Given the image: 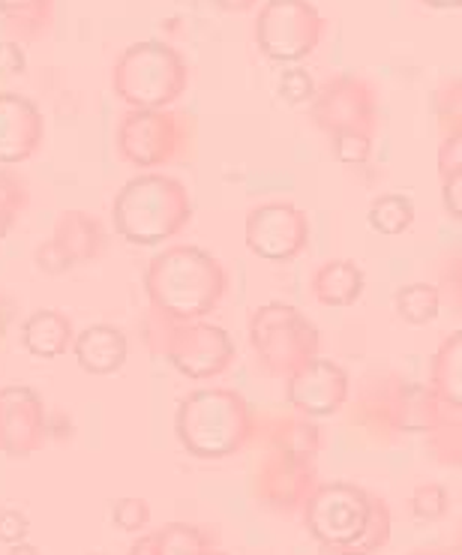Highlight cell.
<instances>
[{
    "label": "cell",
    "instance_id": "cell-7",
    "mask_svg": "<svg viewBox=\"0 0 462 555\" xmlns=\"http://www.w3.org/2000/svg\"><path fill=\"white\" fill-rule=\"evenodd\" d=\"M324 18L307 0H268L256 22L258 49L270 61L295 64L316 52Z\"/></svg>",
    "mask_w": 462,
    "mask_h": 555
},
{
    "label": "cell",
    "instance_id": "cell-1",
    "mask_svg": "<svg viewBox=\"0 0 462 555\" xmlns=\"http://www.w3.org/2000/svg\"><path fill=\"white\" fill-rule=\"evenodd\" d=\"M226 285L229 276L222 264L198 246H168L156 253L144 273L151 304L175 322H198L210 315L226 295Z\"/></svg>",
    "mask_w": 462,
    "mask_h": 555
},
{
    "label": "cell",
    "instance_id": "cell-22",
    "mask_svg": "<svg viewBox=\"0 0 462 555\" xmlns=\"http://www.w3.org/2000/svg\"><path fill=\"white\" fill-rule=\"evenodd\" d=\"M390 541V511L382 499H373V511H370V522L367 529L360 531V538L346 550H339L336 555H375L378 550H385V543Z\"/></svg>",
    "mask_w": 462,
    "mask_h": 555
},
{
    "label": "cell",
    "instance_id": "cell-25",
    "mask_svg": "<svg viewBox=\"0 0 462 555\" xmlns=\"http://www.w3.org/2000/svg\"><path fill=\"white\" fill-rule=\"evenodd\" d=\"M112 522H115L120 531H142L147 522H151V507L144 499H117L112 502Z\"/></svg>",
    "mask_w": 462,
    "mask_h": 555
},
{
    "label": "cell",
    "instance_id": "cell-8",
    "mask_svg": "<svg viewBox=\"0 0 462 555\" xmlns=\"http://www.w3.org/2000/svg\"><path fill=\"white\" fill-rule=\"evenodd\" d=\"M244 234L258 259L292 261L309 244L307 214L292 202H268L246 217Z\"/></svg>",
    "mask_w": 462,
    "mask_h": 555
},
{
    "label": "cell",
    "instance_id": "cell-32",
    "mask_svg": "<svg viewBox=\"0 0 462 555\" xmlns=\"http://www.w3.org/2000/svg\"><path fill=\"white\" fill-rule=\"evenodd\" d=\"M219 10H226V13H246V10H253L256 7V0H214Z\"/></svg>",
    "mask_w": 462,
    "mask_h": 555
},
{
    "label": "cell",
    "instance_id": "cell-9",
    "mask_svg": "<svg viewBox=\"0 0 462 555\" xmlns=\"http://www.w3.org/2000/svg\"><path fill=\"white\" fill-rule=\"evenodd\" d=\"M168 358L187 378H214L234 358V343L231 336L217 324L180 322L168 343Z\"/></svg>",
    "mask_w": 462,
    "mask_h": 555
},
{
    "label": "cell",
    "instance_id": "cell-37",
    "mask_svg": "<svg viewBox=\"0 0 462 555\" xmlns=\"http://www.w3.org/2000/svg\"><path fill=\"white\" fill-rule=\"evenodd\" d=\"M210 555H222V553H210Z\"/></svg>",
    "mask_w": 462,
    "mask_h": 555
},
{
    "label": "cell",
    "instance_id": "cell-30",
    "mask_svg": "<svg viewBox=\"0 0 462 555\" xmlns=\"http://www.w3.org/2000/svg\"><path fill=\"white\" fill-rule=\"evenodd\" d=\"M460 193H462V171H450V175H445V207H448V214L453 217V220H460L462 217Z\"/></svg>",
    "mask_w": 462,
    "mask_h": 555
},
{
    "label": "cell",
    "instance_id": "cell-3",
    "mask_svg": "<svg viewBox=\"0 0 462 555\" xmlns=\"http://www.w3.org/2000/svg\"><path fill=\"white\" fill-rule=\"evenodd\" d=\"M193 205L187 186L166 175H139L117 193L115 232L136 246L163 244L190 222Z\"/></svg>",
    "mask_w": 462,
    "mask_h": 555
},
{
    "label": "cell",
    "instance_id": "cell-10",
    "mask_svg": "<svg viewBox=\"0 0 462 555\" xmlns=\"http://www.w3.org/2000/svg\"><path fill=\"white\" fill-rule=\"evenodd\" d=\"M46 405L22 385L0 390V451L13 460H27L46 444Z\"/></svg>",
    "mask_w": 462,
    "mask_h": 555
},
{
    "label": "cell",
    "instance_id": "cell-13",
    "mask_svg": "<svg viewBox=\"0 0 462 555\" xmlns=\"http://www.w3.org/2000/svg\"><path fill=\"white\" fill-rule=\"evenodd\" d=\"M42 115L18 93H0V163H22L42 142Z\"/></svg>",
    "mask_w": 462,
    "mask_h": 555
},
{
    "label": "cell",
    "instance_id": "cell-35",
    "mask_svg": "<svg viewBox=\"0 0 462 555\" xmlns=\"http://www.w3.org/2000/svg\"><path fill=\"white\" fill-rule=\"evenodd\" d=\"M7 555H42V553H39L34 543L22 541V543H13V546H10V553H7Z\"/></svg>",
    "mask_w": 462,
    "mask_h": 555
},
{
    "label": "cell",
    "instance_id": "cell-6",
    "mask_svg": "<svg viewBox=\"0 0 462 555\" xmlns=\"http://www.w3.org/2000/svg\"><path fill=\"white\" fill-rule=\"evenodd\" d=\"M253 349L270 373L292 375L319 351V331L288 304H268L249 324Z\"/></svg>",
    "mask_w": 462,
    "mask_h": 555
},
{
    "label": "cell",
    "instance_id": "cell-24",
    "mask_svg": "<svg viewBox=\"0 0 462 555\" xmlns=\"http://www.w3.org/2000/svg\"><path fill=\"white\" fill-rule=\"evenodd\" d=\"M450 495L441 483H424L418 490L411 492V514L424 522H436L448 514Z\"/></svg>",
    "mask_w": 462,
    "mask_h": 555
},
{
    "label": "cell",
    "instance_id": "cell-19",
    "mask_svg": "<svg viewBox=\"0 0 462 555\" xmlns=\"http://www.w3.org/2000/svg\"><path fill=\"white\" fill-rule=\"evenodd\" d=\"M156 555H210L214 543L205 531L190 522H168L166 529L154 531Z\"/></svg>",
    "mask_w": 462,
    "mask_h": 555
},
{
    "label": "cell",
    "instance_id": "cell-27",
    "mask_svg": "<svg viewBox=\"0 0 462 555\" xmlns=\"http://www.w3.org/2000/svg\"><path fill=\"white\" fill-rule=\"evenodd\" d=\"M30 522L22 511H0V543L13 546V543L27 541Z\"/></svg>",
    "mask_w": 462,
    "mask_h": 555
},
{
    "label": "cell",
    "instance_id": "cell-20",
    "mask_svg": "<svg viewBox=\"0 0 462 555\" xmlns=\"http://www.w3.org/2000/svg\"><path fill=\"white\" fill-rule=\"evenodd\" d=\"M397 312L402 322L409 324H429L438 319V307H441V295H438L436 285L429 283H411L406 288H399L397 297Z\"/></svg>",
    "mask_w": 462,
    "mask_h": 555
},
{
    "label": "cell",
    "instance_id": "cell-18",
    "mask_svg": "<svg viewBox=\"0 0 462 555\" xmlns=\"http://www.w3.org/2000/svg\"><path fill=\"white\" fill-rule=\"evenodd\" d=\"M370 229L385 237H397V234L409 232L411 222H414V205H411L409 195L402 193H387L378 195L373 205H370Z\"/></svg>",
    "mask_w": 462,
    "mask_h": 555
},
{
    "label": "cell",
    "instance_id": "cell-31",
    "mask_svg": "<svg viewBox=\"0 0 462 555\" xmlns=\"http://www.w3.org/2000/svg\"><path fill=\"white\" fill-rule=\"evenodd\" d=\"M49 0H0V13L3 15H30L39 13Z\"/></svg>",
    "mask_w": 462,
    "mask_h": 555
},
{
    "label": "cell",
    "instance_id": "cell-12",
    "mask_svg": "<svg viewBox=\"0 0 462 555\" xmlns=\"http://www.w3.org/2000/svg\"><path fill=\"white\" fill-rule=\"evenodd\" d=\"M175 117L163 115L156 108H136L120 127V151L129 163L151 168L163 163L175 147Z\"/></svg>",
    "mask_w": 462,
    "mask_h": 555
},
{
    "label": "cell",
    "instance_id": "cell-34",
    "mask_svg": "<svg viewBox=\"0 0 462 555\" xmlns=\"http://www.w3.org/2000/svg\"><path fill=\"white\" fill-rule=\"evenodd\" d=\"M13 229V210H7V207H0V241L10 234Z\"/></svg>",
    "mask_w": 462,
    "mask_h": 555
},
{
    "label": "cell",
    "instance_id": "cell-11",
    "mask_svg": "<svg viewBox=\"0 0 462 555\" xmlns=\"http://www.w3.org/2000/svg\"><path fill=\"white\" fill-rule=\"evenodd\" d=\"M285 397L307 417H331L343 409L348 397V373L339 363L324 361L316 354L312 361L288 375Z\"/></svg>",
    "mask_w": 462,
    "mask_h": 555
},
{
    "label": "cell",
    "instance_id": "cell-26",
    "mask_svg": "<svg viewBox=\"0 0 462 555\" xmlns=\"http://www.w3.org/2000/svg\"><path fill=\"white\" fill-rule=\"evenodd\" d=\"M277 93H280V100H285V103L292 105H300L307 103V100H312V93H316V85H312V78H309L307 69H285L283 78H280V88H277Z\"/></svg>",
    "mask_w": 462,
    "mask_h": 555
},
{
    "label": "cell",
    "instance_id": "cell-29",
    "mask_svg": "<svg viewBox=\"0 0 462 555\" xmlns=\"http://www.w3.org/2000/svg\"><path fill=\"white\" fill-rule=\"evenodd\" d=\"M25 66V52L18 49V42H0V76H22Z\"/></svg>",
    "mask_w": 462,
    "mask_h": 555
},
{
    "label": "cell",
    "instance_id": "cell-4",
    "mask_svg": "<svg viewBox=\"0 0 462 555\" xmlns=\"http://www.w3.org/2000/svg\"><path fill=\"white\" fill-rule=\"evenodd\" d=\"M112 85L132 108H166L187 88V64L166 42H136L117 57Z\"/></svg>",
    "mask_w": 462,
    "mask_h": 555
},
{
    "label": "cell",
    "instance_id": "cell-21",
    "mask_svg": "<svg viewBox=\"0 0 462 555\" xmlns=\"http://www.w3.org/2000/svg\"><path fill=\"white\" fill-rule=\"evenodd\" d=\"M460 334H453V339L441 346L433 366V388L453 409H460Z\"/></svg>",
    "mask_w": 462,
    "mask_h": 555
},
{
    "label": "cell",
    "instance_id": "cell-16",
    "mask_svg": "<svg viewBox=\"0 0 462 555\" xmlns=\"http://www.w3.org/2000/svg\"><path fill=\"white\" fill-rule=\"evenodd\" d=\"M312 292L324 307H351L363 295V271L355 261H328L312 276Z\"/></svg>",
    "mask_w": 462,
    "mask_h": 555
},
{
    "label": "cell",
    "instance_id": "cell-28",
    "mask_svg": "<svg viewBox=\"0 0 462 555\" xmlns=\"http://www.w3.org/2000/svg\"><path fill=\"white\" fill-rule=\"evenodd\" d=\"M37 264H39V271H46V273H64L69 271V268H76V264L69 261V256H66L64 249L54 244V241H49L46 246H39Z\"/></svg>",
    "mask_w": 462,
    "mask_h": 555
},
{
    "label": "cell",
    "instance_id": "cell-15",
    "mask_svg": "<svg viewBox=\"0 0 462 555\" xmlns=\"http://www.w3.org/2000/svg\"><path fill=\"white\" fill-rule=\"evenodd\" d=\"M73 324L57 310H37L22 324V346L34 358L52 361L73 346Z\"/></svg>",
    "mask_w": 462,
    "mask_h": 555
},
{
    "label": "cell",
    "instance_id": "cell-14",
    "mask_svg": "<svg viewBox=\"0 0 462 555\" xmlns=\"http://www.w3.org/2000/svg\"><path fill=\"white\" fill-rule=\"evenodd\" d=\"M78 366L88 375H112L127 363V336L115 324H90L73 336Z\"/></svg>",
    "mask_w": 462,
    "mask_h": 555
},
{
    "label": "cell",
    "instance_id": "cell-5",
    "mask_svg": "<svg viewBox=\"0 0 462 555\" xmlns=\"http://www.w3.org/2000/svg\"><path fill=\"white\" fill-rule=\"evenodd\" d=\"M373 511V495L346 480L321 483L307 495L304 504V522L309 534L331 553H339L358 541L360 531L370 522Z\"/></svg>",
    "mask_w": 462,
    "mask_h": 555
},
{
    "label": "cell",
    "instance_id": "cell-17",
    "mask_svg": "<svg viewBox=\"0 0 462 555\" xmlns=\"http://www.w3.org/2000/svg\"><path fill=\"white\" fill-rule=\"evenodd\" d=\"M54 244L64 249L73 264H81V261L93 259L103 246V232L93 220H88L85 214H66V220L61 222L57 229V237Z\"/></svg>",
    "mask_w": 462,
    "mask_h": 555
},
{
    "label": "cell",
    "instance_id": "cell-36",
    "mask_svg": "<svg viewBox=\"0 0 462 555\" xmlns=\"http://www.w3.org/2000/svg\"><path fill=\"white\" fill-rule=\"evenodd\" d=\"M426 7H433V10H460L462 0H421Z\"/></svg>",
    "mask_w": 462,
    "mask_h": 555
},
{
    "label": "cell",
    "instance_id": "cell-23",
    "mask_svg": "<svg viewBox=\"0 0 462 555\" xmlns=\"http://www.w3.org/2000/svg\"><path fill=\"white\" fill-rule=\"evenodd\" d=\"M334 156L343 163V166H363L370 154H373V144H370V135L367 132L355 130V127H346V130H334Z\"/></svg>",
    "mask_w": 462,
    "mask_h": 555
},
{
    "label": "cell",
    "instance_id": "cell-2",
    "mask_svg": "<svg viewBox=\"0 0 462 555\" xmlns=\"http://www.w3.org/2000/svg\"><path fill=\"white\" fill-rule=\"evenodd\" d=\"M253 409L249 402L222 388L193 390L180 402L175 417V433L183 451L198 460H226L244 451V444L253 436Z\"/></svg>",
    "mask_w": 462,
    "mask_h": 555
},
{
    "label": "cell",
    "instance_id": "cell-33",
    "mask_svg": "<svg viewBox=\"0 0 462 555\" xmlns=\"http://www.w3.org/2000/svg\"><path fill=\"white\" fill-rule=\"evenodd\" d=\"M129 555H156L154 534H144V538H139V541L129 546Z\"/></svg>",
    "mask_w": 462,
    "mask_h": 555
}]
</instances>
